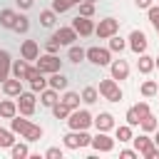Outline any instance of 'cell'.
Returning <instances> with one entry per match:
<instances>
[{"label": "cell", "instance_id": "6da1fadb", "mask_svg": "<svg viewBox=\"0 0 159 159\" xmlns=\"http://www.w3.org/2000/svg\"><path fill=\"white\" fill-rule=\"evenodd\" d=\"M132 142H134V149H137L142 157H147V159H159V147H154V139H152V137L139 134V137H132Z\"/></svg>", "mask_w": 159, "mask_h": 159}, {"label": "cell", "instance_id": "7a4b0ae2", "mask_svg": "<svg viewBox=\"0 0 159 159\" xmlns=\"http://www.w3.org/2000/svg\"><path fill=\"white\" fill-rule=\"evenodd\" d=\"M62 142H65L67 149H80V147L92 144V137L87 134V129H72V132H67V134L62 137Z\"/></svg>", "mask_w": 159, "mask_h": 159}, {"label": "cell", "instance_id": "3957f363", "mask_svg": "<svg viewBox=\"0 0 159 159\" xmlns=\"http://www.w3.org/2000/svg\"><path fill=\"white\" fill-rule=\"evenodd\" d=\"M94 122V117L87 112V109H72L70 112V117H67V124H70V129H87L89 124Z\"/></svg>", "mask_w": 159, "mask_h": 159}, {"label": "cell", "instance_id": "277c9868", "mask_svg": "<svg viewBox=\"0 0 159 159\" xmlns=\"http://www.w3.org/2000/svg\"><path fill=\"white\" fill-rule=\"evenodd\" d=\"M37 67H40V72H42V75H52V72H60L62 60H60L55 52H47V55L37 57Z\"/></svg>", "mask_w": 159, "mask_h": 159}, {"label": "cell", "instance_id": "5b68a950", "mask_svg": "<svg viewBox=\"0 0 159 159\" xmlns=\"http://www.w3.org/2000/svg\"><path fill=\"white\" fill-rule=\"evenodd\" d=\"M117 30H119V20L104 17V20H99V25L94 27V35H97L99 40H109L112 35H117Z\"/></svg>", "mask_w": 159, "mask_h": 159}, {"label": "cell", "instance_id": "8992f818", "mask_svg": "<svg viewBox=\"0 0 159 159\" xmlns=\"http://www.w3.org/2000/svg\"><path fill=\"white\" fill-rule=\"evenodd\" d=\"M99 94H102L104 99H109V102H119V99H122V89H119V84H117L114 77L99 82Z\"/></svg>", "mask_w": 159, "mask_h": 159}, {"label": "cell", "instance_id": "52a82bcc", "mask_svg": "<svg viewBox=\"0 0 159 159\" xmlns=\"http://www.w3.org/2000/svg\"><path fill=\"white\" fill-rule=\"evenodd\" d=\"M109 52H112V50H107V47H87V60H89L92 65L104 67V65L112 62V55H109Z\"/></svg>", "mask_w": 159, "mask_h": 159}, {"label": "cell", "instance_id": "ba28073f", "mask_svg": "<svg viewBox=\"0 0 159 159\" xmlns=\"http://www.w3.org/2000/svg\"><path fill=\"white\" fill-rule=\"evenodd\" d=\"M17 112L25 117L35 114V92H20L17 94Z\"/></svg>", "mask_w": 159, "mask_h": 159}, {"label": "cell", "instance_id": "9c48e42d", "mask_svg": "<svg viewBox=\"0 0 159 159\" xmlns=\"http://www.w3.org/2000/svg\"><path fill=\"white\" fill-rule=\"evenodd\" d=\"M72 27L77 30V35H82V37H87V35H92L94 32V22H92V17H84V15H77L75 20H72Z\"/></svg>", "mask_w": 159, "mask_h": 159}, {"label": "cell", "instance_id": "30bf717a", "mask_svg": "<svg viewBox=\"0 0 159 159\" xmlns=\"http://www.w3.org/2000/svg\"><path fill=\"white\" fill-rule=\"evenodd\" d=\"M92 149L94 152H112L114 149V139L107 137L104 132H97V137H92Z\"/></svg>", "mask_w": 159, "mask_h": 159}, {"label": "cell", "instance_id": "8fae6325", "mask_svg": "<svg viewBox=\"0 0 159 159\" xmlns=\"http://www.w3.org/2000/svg\"><path fill=\"white\" fill-rule=\"evenodd\" d=\"M129 47H132V52L142 55V52L147 50V35H144L142 30H132V35H129Z\"/></svg>", "mask_w": 159, "mask_h": 159}, {"label": "cell", "instance_id": "7c38bea8", "mask_svg": "<svg viewBox=\"0 0 159 159\" xmlns=\"http://www.w3.org/2000/svg\"><path fill=\"white\" fill-rule=\"evenodd\" d=\"M60 45H72L75 40H77V30L70 25V27H60V30H55V35H52Z\"/></svg>", "mask_w": 159, "mask_h": 159}, {"label": "cell", "instance_id": "4fadbf2b", "mask_svg": "<svg viewBox=\"0 0 159 159\" xmlns=\"http://www.w3.org/2000/svg\"><path fill=\"white\" fill-rule=\"evenodd\" d=\"M109 70H112V77L114 80H127L129 77V65H127V60H112L109 62Z\"/></svg>", "mask_w": 159, "mask_h": 159}, {"label": "cell", "instance_id": "5bb4252c", "mask_svg": "<svg viewBox=\"0 0 159 159\" xmlns=\"http://www.w3.org/2000/svg\"><path fill=\"white\" fill-rule=\"evenodd\" d=\"M20 55L30 62V60H37L40 57V45L35 42V40H25L22 42V47H20Z\"/></svg>", "mask_w": 159, "mask_h": 159}, {"label": "cell", "instance_id": "9a60e30c", "mask_svg": "<svg viewBox=\"0 0 159 159\" xmlns=\"http://www.w3.org/2000/svg\"><path fill=\"white\" fill-rule=\"evenodd\" d=\"M12 72V60H10V52L7 50H0V82H5Z\"/></svg>", "mask_w": 159, "mask_h": 159}, {"label": "cell", "instance_id": "2e32d148", "mask_svg": "<svg viewBox=\"0 0 159 159\" xmlns=\"http://www.w3.org/2000/svg\"><path fill=\"white\" fill-rule=\"evenodd\" d=\"M2 92L7 94V97H17L20 92H22V80H17V77H7L5 82H2Z\"/></svg>", "mask_w": 159, "mask_h": 159}, {"label": "cell", "instance_id": "e0dca14e", "mask_svg": "<svg viewBox=\"0 0 159 159\" xmlns=\"http://www.w3.org/2000/svg\"><path fill=\"white\" fill-rule=\"evenodd\" d=\"M94 127H97V132H107V129L114 127V117H112L109 112H99V114L94 117Z\"/></svg>", "mask_w": 159, "mask_h": 159}, {"label": "cell", "instance_id": "ac0fdd59", "mask_svg": "<svg viewBox=\"0 0 159 159\" xmlns=\"http://www.w3.org/2000/svg\"><path fill=\"white\" fill-rule=\"evenodd\" d=\"M15 22H17V12H15V10H10V7L0 10V25H2V27L12 30V27H15Z\"/></svg>", "mask_w": 159, "mask_h": 159}, {"label": "cell", "instance_id": "d6986e66", "mask_svg": "<svg viewBox=\"0 0 159 159\" xmlns=\"http://www.w3.org/2000/svg\"><path fill=\"white\" fill-rule=\"evenodd\" d=\"M154 67H157L154 57H149V55H144V52H142V55H139V60H137V70H139L142 75H149Z\"/></svg>", "mask_w": 159, "mask_h": 159}, {"label": "cell", "instance_id": "ffe728a7", "mask_svg": "<svg viewBox=\"0 0 159 159\" xmlns=\"http://www.w3.org/2000/svg\"><path fill=\"white\" fill-rule=\"evenodd\" d=\"M15 114H17V102L2 99V102H0V117H2V119H12Z\"/></svg>", "mask_w": 159, "mask_h": 159}, {"label": "cell", "instance_id": "44dd1931", "mask_svg": "<svg viewBox=\"0 0 159 159\" xmlns=\"http://www.w3.org/2000/svg\"><path fill=\"white\" fill-rule=\"evenodd\" d=\"M40 102H42L45 107H52L55 102H60V97H57V89H55V87H45V89L40 92Z\"/></svg>", "mask_w": 159, "mask_h": 159}, {"label": "cell", "instance_id": "7402d4cb", "mask_svg": "<svg viewBox=\"0 0 159 159\" xmlns=\"http://www.w3.org/2000/svg\"><path fill=\"white\" fill-rule=\"evenodd\" d=\"M22 139H27V142H37V139H42V127L40 124H27V129L22 132Z\"/></svg>", "mask_w": 159, "mask_h": 159}, {"label": "cell", "instance_id": "603a6c76", "mask_svg": "<svg viewBox=\"0 0 159 159\" xmlns=\"http://www.w3.org/2000/svg\"><path fill=\"white\" fill-rule=\"evenodd\" d=\"M67 82H70V80H67L62 72H52V77L47 80V84H50V87H55L57 92H60V89H67Z\"/></svg>", "mask_w": 159, "mask_h": 159}, {"label": "cell", "instance_id": "cb8c5ba5", "mask_svg": "<svg viewBox=\"0 0 159 159\" xmlns=\"http://www.w3.org/2000/svg\"><path fill=\"white\" fill-rule=\"evenodd\" d=\"M27 60L22 57V60H15L12 62V77H17V80H25V72H27Z\"/></svg>", "mask_w": 159, "mask_h": 159}, {"label": "cell", "instance_id": "d4e9b609", "mask_svg": "<svg viewBox=\"0 0 159 159\" xmlns=\"http://www.w3.org/2000/svg\"><path fill=\"white\" fill-rule=\"evenodd\" d=\"M55 20H57V12H55V10H42V12H40L42 27H55Z\"/></svg>", "mask_w": 159, "mask_h": 159}, {"label": "cell", "instance_id": "484cf974", "mask_svg": "<svg viewBox=\"0 0 159 159\" xmlns=\"http://www.w3.org/2000/svg\"><path fill=\"white\" fill-rule=\"evenodd\" d=\"M67 57H70V62H82V60L87 57V50H82V47H77V45H70Z\"/></svg>", "mask_w": 159, "mask_h": 159}, {"label": "cell", "instance_id": "4316f807", "mask_svg": "<svg viewBox=\"0 0 159 159\" xmlns=\"http://www.w3.org/2000/svg\"><path fill=\"white\" fill-rule=\"evenodd\" d=\"M80 99H82V97H80L77 92H65L60 102H65V104H67L70 109H77V107H80Z\"/></svg>", "mask_w": 159, "mask_h": 159}, {"label": "cell", "instance_id": "83f0119b", "mask_svg": "<svg viewBox=\"0 0 159 159\" xmlns=\"http://www.w3.org/2000/svg\"><path fill=\"white\" fill-rule=\"evenodd\" d=\"M70 112H72V109H70L65 102H55V104H52V114H55L57 119H67V117H70Z\"/></svg>", "mask_w": 159, "mask_h": 159}, {"label": "cell", "instance_id": "f1b7e54d", "mask_svg": "<svg viewBox=\"0 0 159 159\" xmlns=\"http://www.w3.org/2000/svg\"><path fill=\"white\" fill-rule=\"evenodd\" d=\"M139 124H142V129H144V132H154V129H159V122H157V117H154L152 112H149L147 117H142V122H139Z\"/></svg>", "mask_w": 159, "mask_h": 159}, {"label": "cell", "instance_id": "f546056e", "mask_svg": "<svg viewBox=\"0 0 159 159\" xmlns=\"http://www.w3.org/2000/svg\"><path fill=\"white\" fill-rule=\"evenodd\" d=\"M114 134H117L114 139H119V142H132V124H119Z\"/></svg>", "mask_w": 159, "mask_h": 159}, {"label": "cell", "instance_id": "4dcf8cb0", "mask_svg": "<svg viewBox=\"0 0 159 159\" xmlns=\"http://www.w3.org/2000/svg\"><path fill=\"white\" fill-rule=\"evenodd\" d=\"M97 97H99V89L97 87H84L82 89V102L92 104V102H97Z\"/></svg>", "mask_w": 159, "mask_h": 159}, {"label": "cell", "instance_id": "1f68e13d", "mask_svg": "<svg viewBox=\"0 0 159 159\" xmlns=\"http://www.w3.org/2000/svg\"><path fill=\"white\" fill-rule=\"evenodd\" d=\"M157 92H159V84H157L154 80H147V82L142 84V94H144V97H154Z\"/></svg>", "mask_w": 159, "mask_h": 159}, {"label": "cell", "instance_id": "d6a6232c", "mask_svg": "<svg viewBox=\"0 0 159 159\" xmlns=\"http://www.w3.org/2000/svg\"><path fill=\"white\" fill-rule=\"evenodd\" d=\"M27 124H30V122H27V119H20L17 114H15L12 119H10V129H12V132H20V134H22V132L27 129Z\"/></svg>", "mask_w": 159, "mask_h": 159}, {"label": "cell", "instance_id": "836d02e7", "mask_svg": "<svg viewBox=\"0 0 159 159\" xmlns=\"http://www.w3.org/2000/svg\"><path fill=\"white\" fill-rule=\"evenodd\" d=\"M10 149H12V157H15V159H25V157L30 154V149H27V144H22V142H20V144H12Z\"/></svg>", "mask_w": 159, "mask_h": 159}, {"label": "cell", "instance_id": "e575fe53", "mask_svg": "<svg viewBox=\"0 0 159 159\" xmlns=\"http://www.w3.org/2000/svg\"><path fill=\"white\" fill-rule=\"evenodd\" d=\"M15 139H12V129H2L0 127V147H12Z\"/></svg>", "mask_w": 159, "mask_h": 159}, {"label": "cell", "instance_id": "d590c367", "mask_svg": "<svg viewBox=\"0 0 159 159\" xmlns=\"http://www.w3.org/2000/svg\"><path fill=\"white\" fill-rule=\"evenodd\" d=\"M12 30H15V32H20V35H22V32H27V30H30V20H27L25 15H17V22H15V27H12Z\"/></svg>", "mask_w": 159, "mask_h": 159}, {"label": "cell", "instance_id": "8d00e7d4", "mask_svg": "<svg viewBox=\"0 0 159 159\" xmlns=\"http://www.w3.org/2000/svg\"><path fill=\"white\" fill-rule=\"evenodd\" d=\"M124 47H127V42H124L122 37H117V35L109 37V50H112V52H122Z\"/></svg>", "mask_w": 159, "mask_h": 159}, {"label": "cell", "instance_id": "74e56055", "mask_svg": "<svg viewBox=\"0 0 159 159\" xmlns=\"http://www.w3.org/2000/svg\"><path fill=\"white\" fill-rule=\"evenodd\" d=\"M75 5V0H52V10L55 12H65V10H70Z\"/></svg>", "mask_w": 159, "mask_h": 159}, {"label": "cell", "instance_id": "f35d334b", "mask_svg": "<svg viewBox=\"0 0 159 159\" xmlns=\"http://www.w3.org/2000/svg\"><path fill=\"white\" fill-rule=\"evenodd\" d=\"M124 119H127V124H132V127H137V124H139V122H142V119H139V114H137V109H134V107H129V109H127V117H124Z\"/></svg>", "mask_w": 159, "mask_h": 159}, {"label": "cell", "instance_id": "ab89813d", "mask_svg": "<svg viewBox=\"0 0 159 159\" xmlns=\"http://www.w3.org/2000/svg\"><path fill=\"white\" fill-rule=\"evenodd\" d=\"M80 15L92 17V15H94V2H80Z\"/></svg>", "mask_w": 159, "mask_h": 159}, {"label": "cell", "instance_id": "60d3db41", "mask_svg": "<svg viewBox=\"0 0 159 159\" xmlns=\"http://www.w3.org/2000/svg\"><path fill=\"white\" fill-rule=\"evenodd\" d=\"M37 77H42L40 67H37V65H35V67L30 65V67H27V72H25V80H27V82H32V80H37Z\"/></svg>", "mask_w": 159, "mask_h": 159}, {"label": "cell", "instance_id": "b9f144b4", "mask_svg": "<svg viewBox=\"0 0 159 159\" xmlns=\"http://www.w3.org/2000/svg\"><path fill=\"white\" fill-rule=\"evenodd\" d=\"M30 87H32V92H42V89H45V87H50V84H47V80H45V77H37V80H32V82H30Z\"/></svg>", "mask_w": 159, "mask_h": 159}, {"label": "cell", "instance_id": "7bdbcfd3", "mask_svg": "<svg viewBox=\"0 0 159 159\" xmlns=\"http://www.w3.org/2000/svg\"><path fill=\"white\" fill-rule=\"evenodd\" d=\"M147 12H149V22H152V25L157 27V32H159V7H154V5H152Z\"/></svg>", "mask_w": 159, "mask_h": 159}, {"label": "cell", "instance_id": "ee69618b", "mask_svg": "<svg viewBox=\"0 0 159 159\" xmlns=\"http://www.w3.org/2000/svg\"><path fill=\"white\" fill-rule=\"evenodd\" d=\"M134 109H137V114H139V119H142V117H147V114L152 112L147 102H139V104H134Z\"/></svg>", "mask_w": 159, "mask_h": 159}, {"label": "cell", "instance_id": "f6af8a7d", "mask_svg": "<svg viewBox=\"0 0 159 159\" xmlns=\"http://www.w3.org/2000/svg\"><path fill=\"white\" fill-rule=\"evenodd\" d=\"M45 157H47V159H62V149H60V147H50V149L45 152Z\"/></svg>", "mask_w": 159, "mask_h": 159}, {"label": "cell", "instance_id": "bcb514c9", "mask_svg": "<svg viewBox=\"0 0 159 159\" xmlns=\"http://www.w3.org/2000/svg\"><path fill=\"white\" fill-rule=\"evenodd\" d=\"M45 50H47V52H57V50H60V42H57L55 37H50V40L45 42Z\"/></svg>", "mask_w": 159, "mask_h": 159}, {"label": "cell", "instance_id": "7dc6e473", "mask_svg": "<svg viewBox=\"0 0 159 159\" xmlns=\"http://www.w3.org/2000/svg\"><path fill=\"white\" fill-rule=\"evenodd\" d=\"M119 157H122V159H137V157H139V152H137V149H122V152H119Z\"/></svg>", "mask_w": 159, "mask_h": 159}, {"label": "cell", "instance_id": "c3c4849f", "mask_svg": "<svg viewBox=\"0 0 159 159\" xmlns=\"http://www.w3.org/2000/svg\"><path fill=\"white\" fill-rule=\"evenodd\" d=\"M137 2V7H142V10H149L152 7V0H134Z\"/></svg>", "mask_w": 159, "mask_h": 159}, {"label": "cell", "instance_id": "681fc988", "mask_svg": "<svg viewBox=\"0 0 159 159\" xmlns=\"http://www.w3.org/2000/svg\"><path fill=\"white\" fill-rule=\"evenodd\" d=\"M32 2H35V0H17V5H20L22 10H27V7H32Z\"/></svg>", "mask_w": 159, "mask_h": 159}, {"label": "cell", "instance_id": "f907efd6", "mask_svg": "<svg viewBox=\"0 0 159 159\" xmlns=\"http://www.w3.org/2000/svg\"><path fill=\"white\" fill-rule=\"evenodd\" d=\"M154 144H157V147H159V132H157V137H154Z\"/></svg>", "mask_w": 159, "mask_h": 159}, {"label": "cell", "instance_id": "816d5d0a", "mask_svg": "<svg viewBox=\"0 0 159 159\" xmlns=\"http://www.w3.org/2000/svg\"><path fill=\"white\" fill-rule=\"evenodd\" d=\"M154 62H157V67H159V57H154Z\"/></svg>", "mask_w": 159, "mask_h": 159}]
</instances>
